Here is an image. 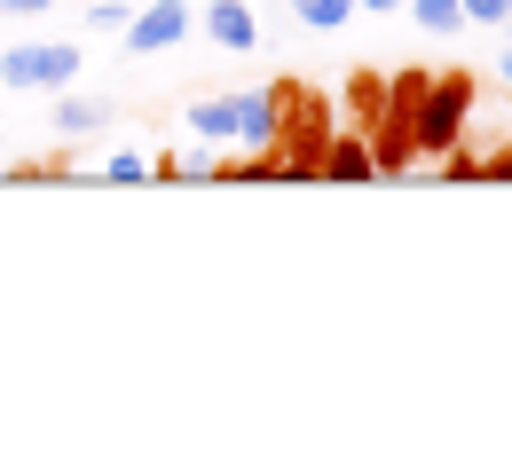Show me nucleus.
<instances>
[{"label":"nucleus","instance_id":"f257e3e1","mask_svg":"<svg viewBox=\"0 0 512 457\" xmlns=\"http://www.w3.org/2000/svg\"><path fill=\"white\" fill-rule=\"evenodd\" d=\"M465 119H473V71H426V87L410 103V142L426 158H442V150H457Z\"/></svg>","mask_w":512,"mask_h":457},{"label":"nucleus","instance_id":"f03ea898","mask_svg":"<svg viewBox=\"0 0 512 457\" xmlns=\"http://www.w3.org/2000/svg\"><path fill=\"white\" fill-rule=\"evenodd\" d=\"M79 79V48L71 40H24L0 56V87H32V95H64Z\"/></svg>","mask_w":512,"mask_h":457},{"label":"nucleus","instance_id":"7ed1b4c3","mask_svg":"<svg viewBox=\"0 0 512 457\" xmlns=\"http://www.w3.org/2000/svg\"><path fill=\"white\" fill-rule=\"evenodd\" d=\"M190 32H197L190 0H150V8H134V16H127L119 40H127V56H166V48H182Z\"/></svg>","mask_w":512,"mask_h":457},{"label":"nucleus","instance_id":"20e7f679","mask_svg":"<svg viewBox=\"0 0 512 457\" xmlns=\"http://www.w3.org/2000/svg\"><path fill=\"white\" fill-rule=\"evenodd\" d=\"M197 32H205L213 48H229V56L260 48V16L245 8V0H205V8H197Z\"/></svg>","mask_w":512,"mask_h":457},{"label":"nucleus","instance_id":"39448f33","mask_svg":"<svg viewBox=\"0 0 512 457\" xmlns=\"http://www.w3.org/2000/svg\"><path fill=\"white\" fill-rule=\"evenodd\" d=\"M323 182H379V158L363 134H323V158H316Z\"/></svg>","mask_w":512,"mask_h":457},{"label":"nucleus","instance_id":"423d86ee","mask_svg":"<svg viewBox=\"0 0 512 457\" xmlns=\"http://www.w3.org/2000/svg\"><path fill=\"white\" fill-rule=\"evenodd\" d=\"M237 142L245 150H276V79L268 87H237Z\"/></svg>","mask_w":512,"mask_h":457},{"label":"nucleus","instance_id":"0eeeda50","mask_svg":"<svg viewBox=\"0 0 512 457\" xmlns=\"http://www.w3.org/2000/svg\"><path fill=\"white\" fill-rule=\"evenodd\" d=\"M48 103H56V134H71V142L111 127V95H48Z\"/></svg>","mask_w":512,"mask_h":457},{"label":"nucleus","instance_id":"6e6552de","mask_svg":"<svg viewBox=\"0 0 512 457\" xmlns=\"http://www.w3.org/2000/svg\"><path fill=\"white\" fill-rule=\"evenodd\" d=\"M190 134H197V142H237V95H205V103H190Z\"/></svg>","mask_w":512,"mask_h":457},{"label":"nucleus","instance_id":"1a4fd4ad","mask_svg":"<svg viewBox=\"0 0 512 457\" xmlns=\"http://www.w3.org/2000/svg\"><path fill=\"white\" fill-rule=\"evenodd\" d=\"M379 87H386L379 71H347V119H355V127H379V111H386Z\"/></svg>","mask_w":512,"mask_h":457},{"label":"nucleus","instance_id":"9d476101","mask_svg":"<svg viewBox=\"0 0 512 457\" xmlns=\"http://www.w3.org/2000/svg\"><path fill=\"white\" fill-rule=\"evenodd\" d=\"M292 16H300L308 32H347V24H355V0H292Z\"/></svg>","mask_w":512,"mask_h":457},{"label":"nucleus","instance_id":"9b49d317","mask_svg":"<svg viewBox=\"0 0 512 457\" xmlns=\"http://www.w3.org/2000/svg\"><path fill=\"white\" fill-rule=\"evenodd\" d=\"M402 16H410V24H426V32H457V24H465V8H457V0H410Z\"/></svg>","mask_w":512,"mask_h":457},{"label":"nucleus","instance_id":"f8f14e48","mask_svg":"<svg viewBox=\"0 0 512 457\" xmlns=\"http://www.w3.org/2000/svg\"><path fill=\"white\" fill-rule=\"evenodd\" d=\"M127 0H87V24H95V32H127Z\"/></svg>","mask_w":512,"mask_h":457},{"label":"nucleus","instance_id":"ddd939ff","mask_svg":"<svg viewBox=\"0 0 512 457\" xmlns=\"http://www.w3.org/2000/svg\"><path fill=\"white\" fill-rule=\"evenodd\" d=\"M457 8H465V24H505L512 0H457Z\"/></svg>","mask_w":512,"mask_h":457},{"label":"nucleus","instance_id":"4468645a","mask_svg":"<svg viewBox=\"0 0 512 457\" xmlns=\"http://www.w3.org/2000/svg\"><path fill=\"white\" fill-rule=\"evenodd\" d=\"M111 182H150V158H134V150H119V158H111Z\"/></svg>","mask_w":512,"mask_h":457},{"label":"nucleus","instance_id":"2eb2a0df","mask_svg":"<svg viewBox=\"0 0 512 457\" xmlns=\"http://www.w3.org/2000/svg\"><path fill=\"white\" fill-rule=\"evenodd\" d=\"M56 0H0V16H48Z\"/></svg>","mask_w":512,"mask_h":457},{"label":"nucleus","instance_id":"dca6fc26","mask_svg":"<svg viewBox=\"0 0 512 457\" xmlns=\"http://www.w3.org/2000/svg\"><path fill=\"white\" fill-rule=\"evenodd\" d=\"M355 8H371V16H402L410 0H355Z\"/></svg>","mask_w":512,"mask_h":457},{"label":"nucleus","instance_id":"f3484780","mask_svg":"<svg viewBox=\"0 0 512 457\" xmlns=\"http://www.w3.org/2000/svg\"><path fill=\"white\" fill-rule=\"evenodd\" d=\"M481 174H489V182H512V150H505V158H489Z\"/></svg>","mask_w":512,"mask_h":457},{"label":"nucleus","instance_id":"a211bd4d","mask_svg":"<svg viewBox=\"0 0 512 457\" xmlns=\"http://www.w3.org/2000/svg\"><path fill=\"white\" fill-rule=\"evenodd\" d=\"M497 71H505V87H512V40H505V56H497Z\"/></svg>","mask_w":512,"mask_h":457},{"label":"nucleus","instance_id":"6ab92c4d","mask_svg":"<svg viewBox=\"0 0 512 457\" xmlns=\"http://www.w3.org/2000/svg\"><path fill=\"white\" fill-rule=\"evenodd\" d=\"M505 40H512V8H505Z\"/></svg>","mask_w":512,"mask_h":457},{"label":"nucleus","instance_id":"aec40b11","mask_svg":"<svg viewBox=\"0 0 512 457\" xmlns=\"http://www.w3.org/2000/svg\"><path fill=\"white\" fill-rule=\"evenodd\" d=\"M79 8H87V0H79Z\"/></svg>","mask_w":512,"mask_h":457},{"label":"nucleus","instance_id":"412c9836","mask_svg":"<svg viewBox=\"0 0 512 457\" xmlns=\"http://www.w3.org/2000/svg\"><path fill=\"white\" fill-rule=\"evenodd\" d=\"M0 95H8V87H0Z\"/></svg>","mask_w":512,"mask_h":457}]
</instances>
